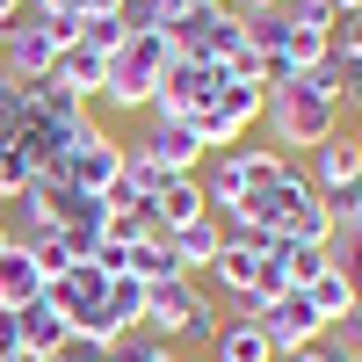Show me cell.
<instances>
[{"mask_svg":"<svg viewBox=\"0 0 362 362\" xmlns=\"http://www.w3.org/2000/svg\"><path fill=\"white\" fill-rule=\"evenodd\" d=\"M218 290H232V297H254V276H261V247L254 239H239V232H225V247H218V261L203 268Z\"/></svg>","mask_w":362,"mask_h":362,"instance_id":"cell-13","label":"cell"},{"mask_svg":"<svg viewBox=\"0 0 362 362\" xmlns=\"http://www.w3.org/2000/svg\"><path fill=\"white\" fill-rule=\"evenodd\" d=\"M341 362H348V355H341Z\"/></svg>","mask_w":362,"mask_h":362,"instance_id":"cell-33","label":"cell"},{"mask_svg":"<svg viewBox=\"0 0 362 362\" xmlns=\"http://www.w3.org/2000/svg\"><path fill=\"white\" fill-rule=\"evenodd\" d=\"M254 326L268 334V348H276V362H283V355H297V348H312V341L326 334L305 290H283V297H268V305L254 312Z\"/></svg>","mask_w":362,"mask_h":362,"instance_id":"cell-7","label":"cell"},{"mask_svg":"<svg viewBox=\"0 0 362 362\" xmlns=\"http://www.w3.org/2000/svg\"><path fill=\"white\" fill-rule=\"evenodd\" d=\"M58 66V44H51V29L37 22V0H29L22 15L0 22V80H44Z\"/></svg>","mask_w":362,"mask_h":362,"instance_id":"cell-5","label":"cell"},{"mask_svg":"<svg viewBox=\"0 0 362 362\" xmlns=\"http://www.w3.org/2000/svg\"><path fill=\"white\" fill-rule=\"evenodd\" d=\"M51 362H109V348H95V341H80V334H73V341L58 348Z\"/></svg>","mask_w":362,"mask_h":362,"instance_id":"cell-26","label":"cell"},{"mask_svg":"<svg viewBox=\"0 0 362 362\" xmlns=\"http://www.w3.org/2000/svg\"><path fill=\"white\" fill-rule=\"evenodd\" d=\"M283 37H290V15H283V8H261V15L247 22V44H254V51H283Z\"/></svg>","mask_w":362,"mask_h":362,"instance_id":"cell-23","label":"cell"},{"mask_svg":"<svg viewBox=\"0 0 362 362\" xmlns=\"http://www.w3.org/2000/svg\"><path fill=\"white\" fill-rule=\"evenodd\" d=\"M210 355H218V362H276V348H268V334H261V326L254 319H225L218 326V341H210Z\"/></svg>","mask_w":362,"mask_h":362,"instance_id":"cell-20","label":"cell"},{"mask_svg":"<svg viewBox=\"0 0 362 362\" xmlns=\"http://www.w3.org/2000/svg\"><path fill=\"white\" fill-rule=\"evenodd\" d=\"M174 58H181L174 29H131V37L109 51V80H102L95 109H102V116H145V109H153L160 73L174 66Z\"/></svg>","mask_w":362,"mask_h":362,"instance_id":"cell-2","label":"cell"},{"mask_svg":"<svg viewBox=\"0 0 362 362\" xmlns=\"http://www.w3.org/2000/svg\"><path fill=\"white\" fill-rule=\"evenodd\" d=\"M44 297V268L29 261V247H8L0 254V312H22Z\"/></svg>","mask_w":362,"mask_h":362,"instance_id":"cell-16","label":"cell"},{"mask_svg":"<svg viewBox=\"0 0 362 362\" xmlns=\"http://www.w3.org/2000/svg\"><path fill=\"white\" fill-rule=\"evenodd\" d=\"M51 80L66 87V95H80L87 109H95V95H102V80H109V58H102L95 44H66V51H58V66H51Z\"/></svg>","mask_w":362,"mask_h":362,"instance_id":"cell-12","label":"cell"},{"mask_svg":"<svg viewBox=\"0 0 362 362\" xmlns=\"http://www.w3.org/2000/svg\"><path fill=\"white\" fill-rule=\"evenodd\" d=\"M124 153H131V145L95 116V124H87V131L66 145V160H58L44 181H66V189H80V196H109V189H116V174H124Z\"/></svg>","mask_w":362,"mask_h":362,"instance_id":"cell-3","label":"cell"},{"mask_svg":"<svg viewBox=\"0 0 362 362\" xmlns=\"http://www.w3.org/2000/svg\"><path fill=\"white\" fill-rule=\"evenodd\" d=\"M124 8H138V0H124Z\"/></svg>","mask_w":362,"mask_h":362,"instance_id":"cell-32","label":"cell"},{"mask_svg":"<svg viewBox=\"0 0 362 362\" xmlns=\"http://www.w3.org/2000/svg\"><path fill=\"white\" fill-rule=\"evenodd\" d=\"M334 8H341V15H355V8H362V0H334Z\"/></svg>","mask_w":362,"mask_h":362,"instance_id":"cell-30","label":"cell"},{"mask_svg":"<svg viewBox=\"0 0 362 362\" xmlns=\"http://www.w3.org/2000/svg\"><path fill=\"white\" fill-rule=\"evenodd\" d=\"M131 153H145L160 174H196V167L210 160L189 116H138V138H131Z\"/></svg>","mask_w":362,"mask_h":362,"instance_id":"cell-6","label":"cell"},{"mask_svg":"<svg viewBox=\"0 0 362 362\" xmlns=\"http://www.w3.org/2000/svg\"><path fill=\"white\" fill-rule=\"evenodd\" d=\"M283 362H341V348H334V341H326V334H319L312 348H297V355H283Z\"/></svg>","mask_w":362,"mask_h":362,"instance_id":"cell-27","label":"cell"},{"mask_svg":"<svg viewBox=\"0 0 362 362\" xmlns=\"http://www.w3.org/2000/svg\"><path fill=\"white\" fill-rule=\"evenodd\" d=\"M203 210H210V203H203V181H196V174H167V189L153 196V225H160V232H174V225L203 218Z\"/></svg>","mask_w":362,"mask_h":362,"instance_id":"cell-18","label":"cell"},{"mask_svg":"<svg viewBox=\"0 0 362 362\" xmlns=\"http://www.w3.org/2000/svg\"><path fill=\"white\" fill-rule=\"evenodd\" d=\"M203 8H225V0H203Z\"/></svg>","mask_w":362,"mask_h":362,"instance_id":"cell-31","label":"cell"},{"mask_svg":"<svg viewBox=\"0 0 362 362\" xmlns=\"http://www.w3.org/2000/svg\"><path fill=\"white\" fill-rule=\"evenodd\" d=\"M261 124H268V145H276V153H312L319 138H334L348 124L341 116V66L326 58V66H305L283 87H268Z\"/></svg>","mask_w":362,"mask_h":362,"instance_id":"cell-1","label":"cell"},{"mask_svg":"<svg viewBox=\"0 0 362 362\" xmlns=\"http://www.w3.org/2000/svg\"><path fill=\"white\" fill-rule=\"evenodd\" d=\"M174 44H181V51H196V58H218V66H225V58L247 44V22H239V15H225V8H196L189 22L174 29Z\"/></svg>","mask_w":362,"mask_h":362,"instance_id":"cell-11","label":"cell"},{"mask_svg":"<svg viewBox=\"0 0 362 362\" xmlns=\"http://www.w3.org/2000/svg\"><path fill=\"white\" fill-rule=\"evenodd\" d=\"M102 312H109L116 326H124V334H131V326H145V283L131 276V268H116V276H109V290H102Z\"/></svg>","mask_w":362,"mask_h":362,"instance_id":"cell-21","label":"cell"},{"mask_svg":"<svg viewBox=\"0 0 362 362\" xmlns=\"http://www.w3.org/2000/svg\"><path fill=\"white\" fill-rule=\"evenodd\" d=\"M210 305L203 283L196 276H167V283H145V334H160V341H181L189 334V319Z\"/></svg>","mask_w":362,"mask_h":362,"instance_id":"cell-8","label":"cell"},{"mask_svg":"<svg viewBox=\"0 0 362 362\" xmlns=\"http://www.w3.org/2000/svg\"><path fill=\"white\" fill-rule=\"evenodd\" d=\"M15 247V232H8V210H0V254H8Z\"/></svg>","mask_w":362,"mask_h":362,"instance_id":"cell-29","label":"cell"},{"mask_svg":"<svg viewBox=\"0 0 362 362\" xmlns=\"http://www.w3.org/2000/svg\"><path fill=\"white\" fill-rule=\"evenodd\" d=\"M15 319H22V355H29V362H51L58 348H66V341H73V326H66V319H58V312L44 305V297H37V305H22Z\"/></svg>","mask_w":362,"mask_h":362,"instance_id":"cell-15","label":"cell"},{"mask_svg":"<svg viewBox=\"0 0 362 362\" xmlns=\"http://www.w3.org/2000/svg\"><path fill=\"white\" fill-rule=\"evenodd\" d=\"M334 261H341V276L355 283V312H362V225L334 232Z\"/></svg>","mask_w":362,"mask_h":362,"instance_id":"cell-22","label":"cell"},{"mask_svg":"<svg viewBox=\"0 0 362 362\" xmlns=\"http://www.w3.org/2000/svg\"><path fill=\"white\" fill-rule=\"evenodd\" d=\"M167 239H174V254H181V268H189V276H196V268H210V261H218V247H225V218H218V210H203V218H189V225H174Z\"/></svg>","mask_w":362,"mask_h":362,"instance_id":"cell-14","label":"cell"},{"mask_svg":"<svg viewBox=\"0 0 362 362\" xmlns=\"http://www.w3.org/2000/svg\"><path fill=\"white\" fill-rule=\"evenodd\" d=\"M0 362H22V319L0 312Z\"/></svg>","mask_w":362,"mask_h":362,"instance_id":"cell-25","label":"cell"},{"mask_svg":"<svg viewBox=\"0 0 362 362\" xmlns=\"http://www.w3.org/2000/svg\"><path fill=\"white\" fill-rule=\"evenodd\" d=\"M355 131H362V124H355Z\"/></svg>","mask_w":362,"mask_h":362,"instance_id":"cell-35","label":"cell"},{"mask_svg":"<svg viewBox=\"0 0 362 362\" xmlns=\"http://www.w3.org/2000/svg\"><path fill=\"white\" fill-rule=\"evenodd\" d=\"M124 268L138 283H167V276H189V268H181V254H174V239L153 225L145 239H131V254H124Z\"/></svg>","mask_w":362,"mask_h":362,"instance_id":"cell-17","label":"cell"},{"mask_svg":"<svg viewBox=\"0 0 362 362\" xmlns=\"http://www.w3.org/2000/svg\"><path fill=\"white\" fill-rule=\"evenodd\" d=\"M124 37H131V22H124V15H95V22H87V29H80V44H95L102 58H109L116 44H124Z\"/></svg>","mask_w":362,"mask_h":362,"instance_id":"cell-24","label":"cell"},{"mask_svg":"<svg viewBox=\"0 0 362 362\" xmlns=\"http://www.w3.org/2000/svg\"><path fill=\"white\" fill-rule=\"evenodd\" d=\"M102 290H109V268H95V261H73L66 276H51V283H44V305H51V312H58V319H66L73 334H80V326L102 312Z\"/></svg>","mask_w":362,"mask_h":362,"instance_id":"cell-9","label":"cell"},{"mask_svg":"<svg viewBox=\"0 0 362 362\" xmlns=\"http://www.w3.org/2000/svg\"><path fill=\"white\" fill-rule=\"evenodd\" d=\"M305 181H312L319 196L355 189V181H362V131H355V124H341L334 138H319V145H312V174H305Z\"/></svg>","mask_w":362,"mask_h":362,"instance_id":"cell-10","label":"cell"},{"mask_svg":"<svg viewBox=\"0 0 362 362\" xmlns=\"http://www.w3.org/2000/svg\"><path fill=\"white\" fill-rule=\"evenodd\" d=\"M305 297H312V312H319V326H341V319L355 312V283L341 276V261H326L319 276L305 283Z\"/></svg>","mask_w":362,"mask_h":362,"instance_id":"cell-19","label":"cell"},{"mask_svg":"<svg viewBox=\"0 0 362 362\" xmlns=\"http://www.w3.org/2000/svg\"><path fill=\"white\" fill-rule=\"evenodd\" d=\"M109 362H116V355H109Z\"/></svg>","mask_w":362,"mask_h":362,"instance_id":"cell-34","label":"cell"},{"mask_svg":"<svg viewBox=\"0 0 362 362\" xmlns=\"http://www.w3.org/2000/svg\"><path fill=\"white\" fill-rule=\"evenodd\" d=\"M225 66L218 58H196V51H181L174 66L160 73V87H153V109L145 116H203V109H218V95H225Z\"/></svg>","mask_w":362,"mask_h":362,"instance_id":"cell-4","label":"cell"},{"mask_svg":"<svg viewBox=\"0 0 362 362\" xmlns=\"http://www.w3.org/2000/svg\"><path fill=\"white\" fill-rule=\"evenodd\" d=\"M66 8H80L87 22H95V15H124V0H66Z\"/></svg>","mask_w":362,"mask_h":362,"instance_id":"cell-28","label":"cell"}]
</instances>
